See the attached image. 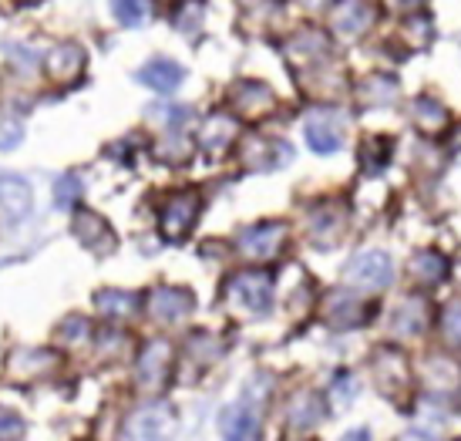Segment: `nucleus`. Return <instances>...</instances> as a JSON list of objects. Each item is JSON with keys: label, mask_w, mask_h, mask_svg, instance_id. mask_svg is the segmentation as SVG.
Returning <instances> with one entry per match:
<instances>
[{"label": "nucleus", "mask_w": 461, "mask_h": 441, "mask_svg": "<svg viewBox=\"0 0 461 441\" xmlns=\"http://www.w3.org/2000/svg\"><path fill=\"white\" fill-rule=\"evenodd\" d=\"M226 297L232 307H240L246 313H263L269 310V300H273V276L263 270H246L236 273L226 286Z\"/></svg>", "instance_id": "obj_1"}, {"label": "nucleus", "mask_w": 461, "mask_h": 441, "mask_svg": "<svg viewBox=\"0 0 461 441\" xmlns=\"http://www.w3.org/2000/svg\"><path fill=\"white\" fill-rule=\"evenodd\" d=\"M344 280L350 286H357V290H384L394 280V266L387 260V253L367 249V253H357L354 260L347 263Z\"/></svg>", "instance_id": "obj_2"}, {"label": "nucleus", "mask_w": 461, "mask_h": 441, "mask_svg": "<svg viewBox=\"0 0 461 441\" xmlns=\"http://www.w3.org/2000/svg\"><path fill=\"white\" fill-rule=\"evenodd\" d=\"M286 243V226L283 222H259V226H249L243 236H240V249H243L249 260H269L276 256Z\"/></svg>", "instance_id": "obj_3"}, {"label": "nucleus", "mask_w": 461, "mask_h": 441, "mask_svg": "<svg viewBox=\"0 0 461 441\" xmlns=\"http://www.w3.org/2000/svg\"><path fill=\"white\" fill-rule=\"evenodd\" d=\"M195 216H199V195L195 193H179L172 195L162 209V233L168 239H182V236L193 230Z\"/></svg>", "instance_id": "obj_4"}, {"label": "nucleus", "mask_w": 461, "mask_h": 441, "mask_svg": "<svg viewBox=\"0 0 461 441\" xmlns=\"http://www.w3.org/2000/svg\"><path fill=\"white\" fill-rule=\"evenodd\" d=\"M219 428L226 441H259L263 428H259V415L253 404H230L219 415Z\"/></svg>", "instance_id": "obj_5"}, {"label": "nucleus", "mask_w": 461, "mask_h": 441, "mask_svg": "<svg viewBox=\"0 0 461 441\" xmlns=\"http://www.w3.org/2000/svg\"><path fill=\"white\" fill-rule=\"evenodd\" d=\"M307 142L313 152L321 156H333L340 145H344V125L340 118L330 115V112H321V115H310L307 118Z\"/></svg>", "instance_id": "obj_6"}, {"label": "nucleus", "mask_w": 461, "mask_h": 441, "mask_svg": "<svg viewBox=\"0 0 461 441\" xmlns=\"http://www.w3.org/2000/svg\"><path fill=\"white\" fill-rule=\"evenodd\" d=\"M189 310H193V293L176 290V286L152 290V297H149V313H152L158 324H179Z\"/></svg>", "instance_id": "obj_7"}, {"label": "nucleus", "mask_w": 461, "mask_h": 441, "mask_svg": "<svg viewBox=\"0 0 461 441\" xmlns=\"http://www.w3.org/2000/svg\"><path fill=\"white\" fill-rule=\"evenodd\" d=\"M168 364H172V351H168L166 340H155L149 344L139 357V384L145 391H158L166 384Z\"/></svg>", "instance_id": "obj_8"}, {"label": "nucleus", "mask_w": 461, "mask_h": 441, "mask_svg": "<svg viewBox=\"0 0 461 441\" xmlns=\"http://www.w3.org/2000/svg\"><path fill=\"white\" fill-rule=\"evenodd\" d=\"M31 185L17 176H7L0 179V216L7 222H21L31 212Z\"/></svg>", "instance_id": "obj_9"}, {"label": "nucleus", "mask_w": 461, "mask_h": 441, "mask_svg": "<svg viewBox=\"0 0 461 441\" xmlns=\"http://www.w3.org/2000/svg\"><path fill=\"white\" fill-rule=\"evenodd\" d=\"M48 71H51V78L58 85H75L81 78V71H85V51L77 48V44H61V48H54L51 58H48Z\"/></svg>", "instance_id": "obj_10"}, {"label": "nucleus", "mask_w": 461, "mask_h": 441, "mask_svg": "<svg viewBox=\"0 0 461 441\" xmlns=\"http://www.w3.org/2000/svg\"><path fill=\"white\" fill-rule=\"evenodd\" d=\"M182 78H185V71H182L176 61H166V58H155V61H149V65L139 71L141 85H149V88L158 91V94L176 91L182 85Z\"/></svg>", "instance_id": "obj_11"}, {"label": "nucleus", "mask_w": 461, "mask_h": 441, "mask_svg": "<svg viewBox=\"0 0 461 441\" xmlns=\"http://www.w3.org/2000/svg\"><path fill=\"white\" fill-rule=\"evenodd\" d=\"M327 320H330L333 327H357L364 317H367V307L360 303L354 293H347V290H333L330 297H327Z\"/></svg>", "instance_id": "obj_12"}, {"label": "nucleus", "mask_w": 461, "mask_h": 441, "mask_svg": "<svg viewBox=\"0 0 461 441\" xmlns=\"http://www.w3.org/2000/svg\"><path fill=\"white\" fill-rule=\"evenodd\" d=\"M77 236H81V243L88 249H95V253H108V249L115 247V236H112V230H108V222L102 220V216H95V212H81L75 222Z\"/></svg>", "instance_id": "obj_13"}, {"label": "nucleus", "mask_w": 461, "mask_h": 441, "mask_svg": "<svg viewBox=\"0 0 461 441\" xmlns=\"http://www.w3.org/2000/svg\"><path fill=\"white\" fill-rule=\"evenodd\" d=\"M232 102L243 115H263L267 108H273V91L267 85H257V81H246L232 91Z\"/></svg>", "instance_id": "obj_14"}, {"label": "nucleus", "mask_w": 461, "mask_h": 441, "mask_svg": "<svg viewBox=\"0 0 461 441\" xmlns=\"http://www.w3.org/2000/svg\"><path fill=\"white\" fill-rule=\"evenodd\" d=\"M374 367H377V384H381V391H387V394H394V384H404V381H408V364H404V357L397 351H384L374 361Z\"/></svg>", "instance_id": "obj_15"}, {"label": "nucleus", "mask_w": 461, "mask_h": 441, "mask_svg": "<svg viewBox=\"0 0 461 441\" xmlns=\"http://www.w3.org/2000/svg\"><path fill=\"white\" fill-rule=\"evenodd\" d=\"M371 7L364 4V0H347L344 7L337 11V27L344 31V34H360L364 27L371 24Z\"/></svg>", "instance_id": "obj_16"}, {"label": "nucleus", "mask_w": 461, "mask_h": 441, "mask_svg": "<svg viewBox=\"0 0 461 441\" xmlns=\"http://www.w3.org/2000/svg\"><path fill=\"white\" fill-rule=\"evenodd\" d=\"M135 307H139V300L131 297V293H125V290H102V293H98V310H102L104 317L122 320V317L135 313Z\"/></svg>", "instance_id": "obj_17"}, {"label": "nucleus", "mask_w": 461, "mask_h": 441, "mask_svg": "<svg viewBox=\"0 0 461 441\" xmlns=\"http://www.w3.org/2000/svg\"><path fill=\"white\" fill-rule=\"evenodd\" d=\"M321 418H323V404L317 401L313 394H303V398L294 401V408H290V421H294V428H300V431L317 428Z\"/></svg>", "instance_id": "obj_18"}, {"label": "nucleus", "mask_w": 461, "mask_h": 441, "mask_svg": "<svg viewBox=\"0 0 461 441\" xmlns=\"http://www.w3.org/2000/svg\"><path fill=\"white\" fill-rule=\"evenodd\" d=\"M232 135H236V125H232L230 118L216 115V118H209V125H205V131H203V145L209 148V152H219L222 145L230 142Z\"/></svg>", "instance_id": "obj_19"}, {"label": "nucleus", "mask_w": 461, "mask_h": 441, "mask_svg": "<svg viewBox=\"0 0 461 441\" xmlns=\"http://www.w3.org/2000/svg\"><path fill=\"white\" fill-rule=\"evenodd\" d=\"M112 11L125 27H139L149 21V4L145 0H112Z\"/></svg>", "instance_id": "obj_20"}, {"label": "nucleus", "mask_w": 461, "mask_h": 441, "mask_svg": "<svg viewBox=\"0 0 461 441\" xmlns=\"http://www.w3.org/2000/svg\"><path fill=\"white\" fill-rule=\"evenodd\" d=\"M397 334H404V338H411V334H418L424 327V307L421 300H408L401 310H397Z\"/></svg>", "instance_id": "obj_21"}, {"label": "nucleus", "mask_w": 461, "mask_h": 441, "mask_svg": "<svg viewBox=\"0 0 461 441\" xmlns=\"http://www.w3.org/2000/svg\"><path fill=\"white\" fill-rule=\"evenodd\" d=\"M414 273L428 280V284H438V280H445V273H448V263L441 260L438 253H418L414 256Z\"/></svg>", "instance_id": "obj_22"}, {"label": "nucleus", "mask_w": 461, "mask_h": 441, "mask_svg": "<svg viewBox=\"0 0 461 441\" xmlns=\"http://www.w3.org/2000/svg\"><path fill=\"white\" fill-rule=\"evenodd\" d=\"M414 118H418V125L421 129H431V131H438L441 125H445V108L438 102H431V98H421V102L414 104Z\"/></svg>", "instance_id": "obj_23"}, {"label": "nucleus", "mask_w": 461, "mask_h": 441, "mask_svg": "<svg viewBox=\"0 0 461 441\" xmlns=\"http://www.w3.org/2000/svg\"><path fill=\"white\" fill-rule=\"evenodd\" d=\"M77 195H81V185H77L75 176H68V179L58 182V189H54V199H58V206H75Z\"/></svg>", "instance_id": "obj_24"}, {"label": "nucleus", "mask_w": 461, "mask_h": 441, "mask_svg": "<svg viewBox=\"0 0 461 441\" xmlns=\"http://www.w3.org/2000/svg\"><path fill=\"white\" fill-rule=\"evenodd\" d=\"M441 327H445V338H448L451 344H461V303H451L448 310H445Z\"/></svg>", "instance_id": "obj_25"}, {"label": "nucleus", "mask_w": 461, "mask_h": 441, "mask_svg": "<svg viewBox=\"0 0 461 441\" xmlns=\"http://www.w3.org/2000/svg\"><path fill=\"white\" fill-rule=\"evenodd\" d=\"M21 435H24L21 418H14L11 411L0 408V441H21Z\"/></svg>", "instance_id": "obj_26"}, {"label": "nucleus", "mask_w": 461, "mask_h": 441, "mask_svg": "<svg viewBox=\"0 0 461 441\" xmlns=\"http://www.w3.org/2000/svg\"><path fill=\"white\" fill-rule=\"evenodd\" d=\"M24 139V131H21V125L17 122H7V125H0V148L7 152V148H14V145Z\"/></svg>", "instance_id": "obj_27"}, {"label": "nucleus", "mask_w": 461, "mask_h": 441, "mask_svg": "<svg viewBox=\"0 0 461 441\" xmlns=\"http://www.w3.org/2000/svg\"><path fill=\"white\" fill-rule=\"evenodd\" d=\"M354 391H357V384H354V377H340L337 384H333V398H354Z\"/></svg>", "instance_id": "obj_28"}, {"label": "nucleus", "mask_w": 461, "mask_h": 441, "mask_svg": "<svg viewBox=\"0 0 461 441\" xmlns=\"http://www.w3.org/2000/svg\"><path fill=\"white\" fill-rule=\"evenodd\" d=\"M340 441H371V431H367V428H354L350 435H344Z\"/></svg>", "instance_id": "obj_29"}, {"label": "nucleus", "mask_w": 461, "mask_h": 441, "mask_svg": "<svg viewBox=\"0 0 461 441\" xmlns=\"http://www.w3.org/2000/svg\"><path fill=\"white\" fill-rule=\"evenodd\" d=\"M391 4H394L397 11H404V14H408V11H414V7H421L424 0H391Z\"/></svg>", "instance_id": "obj_30"}, {"label": "nucleus", "mask_w": 461, "mask_h": 441, "mask_svg": "<svg viewBox=\"0 0 461 441\" xmlns=\"http://www.w3.org/2000/svg\"><path fill=\"white\" fill-rule=\"evenodd\" d=\"M397 441H428L424 435H404V438H397Z\"/></svg>", "instance_id": "obj_31"}, {"label": "nucleus", "mask_w": 461, "mask_h": 441, "mask_svg": "<svg viewBox=\"0 0 461 441\" xmlns=\"http://www.w3.org/2000/svg\"><path fill=\"white\" fill-rule=\"evenodd\" d=\"M303 4H310V7H317V4H321V0H303Z\"/></svg>", "instance_id": "obj_32"}]
</instances>
